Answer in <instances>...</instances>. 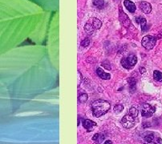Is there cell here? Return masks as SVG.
<instances>
[{
    "label": "cell",
    "mask_w": 162,
    "mask_h": 144,
    "mask_svg": "<svg viewBox=\"0 0 162 144\" xmlns=\"http://www.w3.org/2000/svg\"><path fill=\"white\" fill-rule=\"evenodd\" d=\"M110 108H111L110 103L103 99H98L91 103L92 115L96 118L105 115L110 110Z\"/></svg>",
    "instance_id": "1"
},
{
    "label": "cell",
    "mask_w": 162,
    "mask_h": 144,
    "mask_svg": "<svg viewBox=\"0 0 162 144\" xmlns=\"http://www.w3.org/2000/svg\"><path fill=\"white\" fill-rule=\"evenodd\" d=\"M137 62V58L134 54H130L127 58H124L121 60V65L125 69L131 70L135 67Z\"/></svg>",
    "instance_id": "2"
},
{
    "label": "cell",
    "mask_w": 162,
    "mask_h": 144,
    "mask_svg": "<svg viewBox=\"0 0 162 144\" xmlns=\"http://www.w3.org/2000/svg\"><path fill=\"white\" fill-rule=\"evenodd\" d=\"M156 42V38L152 35H146L142 39L141 44L146 50H151L155 47Z\"/></svg>",
    "instance_id": "3"
},
{
    "label": "cell",
    "mask_w": 162,
    "mask_h": 144,
    "mask_svg": "<svg viewBox=\"0 0 162 144\" xmlns=\"http://www.w3.org/2000/svg\"><path fill=\"white\" fill-rule=\"evenodd\" d=\"M121 123H122L123 127L127 128V129L132 128L135 125V118L130 115L129 114L126 115L123 117L122 120H121Z\"/></svg>",
    "instance_id": "4"
},
{
    "label": "cell",
    "mask_w": 162,
    "mask_h": 144,
    "mask_svg": "<svg viewBox=\"0 0 162 144\" xmlns=\"http://www.w3.org/2000/svg\"><path fill=\"white\" fill-rule=\"evenodd\" d=\"M155 112V108L151 106L150 104L145 103L142 107V110H141V115L145 118H149L153 115Z\"/></svg>",
    "instance_id": "5"
},
{
    "label": "cell",
    "mask_w": 162,
    "mask_h": 144,
    "mask_svg": "<svg viewBox=\"0 0 162 144\" xmlns=\"http://www.w3.org/2000/svg\"><path fill=\"white\" fill-rule=\"evenodd\" d=\"M119 19L120 22L121 23L124 27H128V26L131 24V22H130V19H128V17L126 15L125 12L123 11V10L121 9V7H120V14H119Z\"/></svg>",
    "instance_id": "6"
},
{
    "label": "cell",
    "mask_w": 162,
    "mask_h": 144,
    "mask_svg": "<svg viewBox=\"0 0 162 144\" xmlns=\"http://www.w3.org/2000/svg\"><path fill=\"white\" fill-rule=\"evenodd\" d=\"M83 126L88 131H91L95 127H96V123L95 122L91 121L90 119H84L83 122Z\"/></svg>",
    "instance_id": "7"
},
{
    "label": "cell",
    "mask_w": 162,
    "mask_h": 144,
    "mask_svg": "<svg viewBox=\"0 0 162 144\" xmlns=\"http://www.w3.org/2000/svg\"><path fill=\"white\" fill-rule=\"evenodd\" d=\"M140 8L141 10V11L145 14H149L152 11V6L150 3L144 2V1L140 3Z\"/></svg>",
    "instance_id": "8"
},
{
    "label": "cell",
    "mask_w": 162,
    "mask_h": 144,
    "mask_svg": "<svg viewBox=\"0 0 162 144\" xmlns=\"http://www.w3.org/2000/svg\"><path fill=\"white\" fill-rule=\"evenodd\" d=\"M124 5H125L126 9H127L130 13H134V12L136 11V9H137L136 5H135V3H132V1L125 0V2H124Z\"/></svg>",
    "instance_id": "9"
},
{
    "label": "cell",
    "mask_w": 162,
    "mask_h": 144,
    "mask_svg": "<svg viewBox=\"0 0 162 144\" xmlns=\"http://www.w3.org/2000/svg\"><path fill=\"white\" fill-rule=\"evenodd\" d=\"M96 74H97V75L100 77V79H104V80H108V79H111V75H110V74L104 72L101 68H98V69H97Z\"/></svg>",
    "instance_id": "10"
},
{
    "label": "cell",
    "mask_w": 162,
    "mask_h": 144,
    "mask_svg": "<svg viewBox=\"0 0 162 144\" xmlns=\"http://www.w3.org/2000/svg\"><path fill=\"white\" fill-rule=\"evenodd\" d=\"M136 22L137 23H140V27H141V29H142L143 31H145V30L146 29V27H147V21L145 19V18L143 17H137L135 19Z\"/></svg>",
    "instance_id": "11"
},
{
    "label": "cell",
    "mask_w": 162,
    "mask_h": 144,
    "mask_svg": "<svg viewBox=\"0 0 162 144\" xmlns=\"http://www.w3.org/2000/svg\"><path fill=\"white\" fill-rule=\"evenodd\" d=\"M104 139V136L102 134H99V133H96L95 134L94 136L92 137V140L94 141V143L96 144L101 143Z\"/></svg>",
    "instance_id": "12"
},
{
    "label": "cell",
    "mask_w": 162,
    "mask_h": 144,
    "mask_svg": "<svg viewBox=\"0 0 162 144\" xmlns=\"http://www.w3.org/2000/svg\"><path fill=\"white\" fill-rule=\"evenodd\" d=\"M84 31L87 34H92L95 31V27H93V25H91L90 23H86L84 26Z\"/></svg>",
    "instance_id": "13"
},
{
    "label": "cell",
    "mask_w": 162,
    "mask_h": 144,
    "mask_svg": "<svg viewBox=\"0 0 162 144\" xmlns=\"http://www.w3.org/2000/svg\"><path fill=\"white\" fill-rule=\"evenodd\" d=\"M154 134L151 132H147L145 134V136L144 137V139L145 140V142H148V143H153L154 140Z\"/></svg>",
    "instance_id": "14"
},
{
    "label": "cell",
    "mask_w": 162,
    "mask_h": 144,
    "mask_svg": "<svg viewBox=\"0 0 162 144\" xmlns=\"http://www.w3.org/2000/svg\"><path fill=\"white\" fill-rule=\"evenodd\" d=\"M93 5L96 8L102 9L104 6V0H92Z\"/></svg>",
    "instance_id": "15"
},
{
    "label": "cell",
    "mask_w": 162,
    "mask_h": 144,
    "mask_svg": "<svg viewBox=\"0 0 162 144\" xmlns=\"http://www.w3.org/2000/svg\"><path fill=\"white\" fill-rule=\"evenodd\" d=\"M92 25L95 27V29H100L102 27V23L99 19L97 18H94L92 19Z\"/></svg>",
    "instance_id": "16"
},
{
    "label": "cell",
    "mask_w": 162,
    "mask_h": 144,
    "mask_svg": "<svg viewBox=\"0 0 162 144\" xmlns=\"http://www.w3.org/2000/svg\"><path fill=\"white\" fill-rule=\"evenodd\" d=\"M153 78L156 81L162 82V73L160 71H154Z\"/></svg>",
    "instance_id": "17"
},
{
    "label": "cell",
    "mask_w": 162,
    "mask_h": 144,
    "mask_svg": "<svg viewBox=\"0 0 162 144\" xmlns=\"http://www.w3.org/2000/svg\"><path fill=\"white\" fill-rule=\"evenodd\" d=\"M88 95H87L86 93H83L79 95V98H78V102H80V103H84V102H86V101L88 100Z\"/></svg>",
    "instance_id": "18"
},
{
    "label": "cell",
    "mask_w": 162,
    "mask_h": 144,
    "mask_svg": "<svg viewBox=\"0 0 162 144\" xmlns=\"http://www.w3.org/2000/svg\"><path fill=\"white\" fill-rule=\"evenodd\" d=\"M129 115L132 116L133 118H137V115H138V110L135 107H131L129 110Z\"/></svg>",
    "instance_id": "19"
},
{
    "label": "cell",
    "mask_w": 162,
    "mask_h": 144,
    "mask_svg": "<svg viewBox=\"0 0 162 144\" xmlns=\"http://www.w3.org/2000/svg\"><path fill=\"white\" fill-rule=\"evenodd\" d=\"M128 82L129 83V87H130V89L132 90V88H133V90L135 89V87H136V80L133 79V78H128Z\"/></svg>",
    "instance_id": "20"
},
{
    "label": "cell",
    "mask_w": 162,
    "mask_h": 144,
    "mask_svg": "<svg viewBox=\"0 0 162 144\" xmlns=\"http://www.w3.org/2000/svg\"><path fill=\"white\" fill-rule=\"evenodd\" d=\"M123 110H124V107L121 104H117L114 107V111L117 114L120 113Z\"/></svg>",
    "instance_id": "21"
},
{
    "label": "cell",
    "mask_w": 162,
    "mask_h": 144,
    "mask_svg": "<svg viewBox=\"0 0 162 144\" xmlns=\"http://www.w3.org/2000/svg\"><path fill=\"white\" fill-rule=\"evenodd\" d=\"M102 66L104 67L107 69V70H111V67H110V62L108 60H104V62H102Z\"/></svg>",
    "instance_id": "22"
},
{
    "label": "cell",
    "mask_w": 162,
    "mask_h": 144,
    "mask_svg": "<svg viewBox=\"0 0 162 144\" xmlns=\"http://www.w3.org/2000/svg\"><path fill=\"white\" fill-rule=\"evenodd\" d=\"M89 43H90V40H89V39H88V38H86V39H84L81 42V46L86 47H88V46L89 45Z\"/></svg>",
    "instance_id": "23"
},
{
    "label": "cell",
    "mask_w": 162,
    "mask_h": 144,
    "mask_svg": "<svg viewBox=\"0 0 162 144\" xmlns=\"http://www.w3.org/2000/svg\"><path fill=\"white\" fill-rule=\"evenodd\" d=\"M153 143L154 144H162V139L160 137H156Z\"/></svg>",
    "instance_id": "24"
},
{
    "label": "cell",
    "mask_w": 162,
    "mask_h": 144,
    "mask_svg": "<svg viewBox=\"0 0 162 144\" xmlns=\"http://www.w3.org/2000/svg\"><path fill=\"white\" fill-rule=\"evenodd\" d=\"M80 80H82V75H81L80 71H78V87H80Z\"/></svg>",
    "instance_id": "25"
},
{
    "label": "cell",
    "mask_w": 162,
    "mask_h": 144,
    "mask_svg": "<svg viewBox=\"0 0 162 144\" xmlns=\"http://www.w3.org/2000/svg\"><path fill=\"white\" fill-rule=\"evenodd\" d=\"M140 73L141 74H144L145 72H146V70H145V68H143V67H140Z\"/></svg>",
    "instance_id": "26"
},
{
    "label": "cell",
    "mask_w": 162,
    "mask_h": 144,
    "mask_svg": "<svg viewBox=\"0 0 162 144\" xmlns=\"http://www.w3.org/2000/svg\"><path fill=\"white\" fill-rule=\"evenodd\" d=\"M104 144H112V143L111 140H107V141L104 142Z\"/></svg>",
    "instance_id": "27"
},
{
    "label": "cell",
    "mask_w": 162,
    "mask_h": 144,
    "mask_svg": "<svg viewBox=\"0 0 162 144\" xmlns=\"http://www.w3.org/2000/svg\"><path fill=\"white\" fill-rule=\"evenodd\" d=\"M144 144H154L153 143H148V142H146V143H144Z\"/></svg>",
    "instance_id": "28"
}]
</instances>
